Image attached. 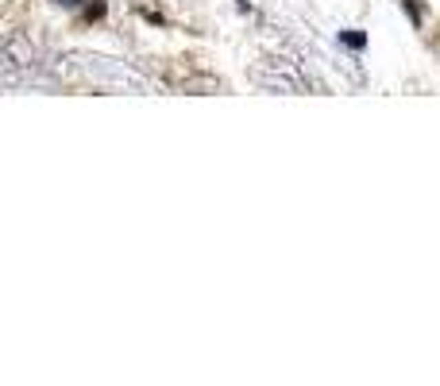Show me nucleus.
<instances>
[{"label":"nucleus","instance_id":"nucleus-2","mask_svg":"<svg viewBox=\"0 0 440 386\" xmlns=\"http://www.w3.org/2000/svg\"><path fill=\"white\" fill-rule=\"evenodd\" d=\"M70 4H74V0H70Z\"/></svg>","mask_w":440,"mask_h":386},{"label":"nucleus","instance_id":"nucleus-1","mask_svg":"<svg viewBox=\"0 0 440 386\" xmlns=\"http://www.w3.org/2000/svg\"><path fill=\"white\" fill-rule=\"evenodd\" d=\"M340 43L352 50H363L367 47V35H363V31H340Z\"/></svg>","mask_w":440,"mask_h":386}]
</instances>
